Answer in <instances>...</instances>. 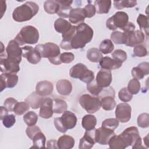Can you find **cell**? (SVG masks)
<instances>
[{
	"label": "cell",
	"instance_id": "cell-1",
	"mask_svg": "<svg viewBox=\"0 0 149 149\" xmlns=\"http://www.w3.org/2000/svg\"><path fill=\"white\" fill-rule=\"evenodd\" d=\"M94 31L92 28L83 23L76 26V33L71 40V47L72 49L84 48L90 42L93 37Z\"/></svg>",
	"mask_w": 149,
	"mask_h": 149
},
{
	"label": "cell",
	"instance_id": "cell-2",
	"mask_svg": "<svg viewBox=\"0 0 149 149\" xmlns=\"http://www.w3.org/2000/svg\"><path fill=\"white\" fill-rule=\"evenodd\" d=\"M38 5L31 1H27L22 5L16 8L12 13L14 20L18 22H23L30 20L38 12Z\"/></svg>",
	"mask_w": 149,
	"mask_h": 149
},
{
	"label": "cell",
	"instance_id": "cell-3",
	"mask_svg": "<svg viewBox=\"0 0 149 149\" xmlns=\"http://www.w3.org/2000/svg\"><path fill=\"white\" fill-rule=\"evenodd\" d=\"M41 58H47L49 61L54 65L62 63L60 60V48L55 44L47 42L44 44H38L35 47Z\"/></svg>",
	"mask_w": 149,
	"mask_h": 149
},
{
	"label": "cell",
	"instance_id": "cell-4",
	"mask_svg": "<svg viewBox=\"0 0 149 149\" xmlns=\"http://www.w3.org/2000/svg\"><path fill=\"white\" fill-rule=\"evenodd\" d=\"M39 39L38 30L33 26L23 27L16 36L15 40L19 44L23 45L26 44H35Z\"/></svg>",
	"mask_w": 149,
	"mask_h": 149
},
{
	"label": "cell",
	"instance_id": "cell-5",
	"mask_svg": "<svg viewBox=\"0 0 149 149\" xmlns=\"http://www.w3.org/2000/svg\"><path fill=\"white\" fill-rule=\"evenodd\" d=\"M120 136L123 139L127 147L131 146L132 148H143L141 138L140 136L138 129L135 126L126 128Z\"/></svg>",
	"mask_w": 149,
	"mask_h": 149
},
{
	"label": "cell",
	"instance_id": "cell-6",
	"mask_svg": "<svg viewBox=\"0 0 149 149\" xmlns=\"http://www.w3.org/2000/svg\"><path fill=\"white\" fill-rule=\"evenodd\" d=\"M69 75L72 78L79 79L86 83H90L94 79V72L82 63H78L72 66L69 70Z\"/></svg>",
	"mask_w": 149,
	"mask_h": 149
},
{
	"label": "cell",
	"instance_id": "cell-7",
	"mask_svg": "<svg viewBox=\"0 0 149 149\" xmlns=\"http://www.w3.org/2000/svg\"><path fill=\"white\" fill-rule=\"evenodd\" d=\"M128 23L129 16L125 12L119 11L107 20L106 26L111 30H115L118 28L123 30Z\"/></svg>",
	"mask_w": 149,
	"mask_h": 149
},
{
	"label": "cell",
	"instance_id": "cell-8",
	"mask_svg": "<svg viewBox=\"0 0 149 149\" xmlns=\"http://www.w3.org/2000/svg\"><path fill=\"white\" fill-rule=\"evenodd\" d=\"M81 107L88 113H94L101 108V100L98 97L91 96L87 94H83L79 98Z\"/></svg>",
	"mask_w": 149,
	"mask_h": 149
},
{
	"label": "cell",
	"instance_id": "cell-9",
	"mask_svg": "<svg viewBox=\"0 0 149 149\" xmlns=\"http://www.w3.org/2000/svg\"><path fill=\"white\" fill-rule=\"evenodd\" d=\"M6 58L19 64L22 61V49L19 44L15 40H10L6 48Z\"/></svg>",
	"mask_w": 149,
	"mask_h": 149
},
{
	"label": "cell",
	"instance_id": "cell-10",
	"mask_svg": "<svg viewBox=\"0 0 149 149\" xmlns=\"http://www.w3.org/2000/svg\"><path fill=\"white\" fill-rule=\"evenodd\" d=\"M132 108L127 103L119 104L116 108V118L122 123L127 122L131 118Z\"/></svg>",
	"mask_w": 149,
	"mask_h": 149
},
{
	"label": "cell",
	"instance_id": "cell-11",
	"mask_svg": "<svg viewBox=\"0 0 149 149\" xmlns=\"http://www.w3.org/2000/svg\"><path fill=\"white\" fill-rule=\"evenodd\" d=\"M115 134L113 130L101 126L95 129V141L101 145H107L110 139Z\"/></svg>",
	"mask_w": 149,
	"mask_h": 149
},
{
	"label": "cell",
	"instance_id": "cell-12",
	"mask_svg": "<svg viewBox=\"0 0 149 149\" xmlns=\"http://www.w3.org/2000/svg\"><path fill=\"white\" fill-rule=\"evenodd\" d=\"M124 33H125L127 37L125 45L128 47H135L143 43L144 41V34L141 30H134Z\"/></svg>",
	"mask_w": 149,
	"mask_h": 149
},
{
	"label": "cell",
	"instance_id": "cell-13",
	"mask_svg": "<svg viewBox=\"0 0 149 149\" xmlns=\"http://www.w3.org/2000/svg\"><path fill=\"white\" fill-rule=\"evenodd\" d=\"M95 129L86 130L82 138L80 139L79 148L80 149H90L93 147L95 141Z\"/></svg>",
	"mask_w": 149,
	"mask_h": 149
},
{
	"label": "cell",
	"instance_id": "cell-14",
	"mask_svg": "<svg viewBox=\"0 0 149 149\" xmlns=\"http://www.w3.org/2000/svg\"><path fill=\"white\" fill-rule=\"evenodd\" d=\"M18 76L16 73H2L1 74V91L6 88H13L17 84Z\"/></svg>",
	"mask_w": 149,
	"mask_h": 149
},
{
	"label": "cell",
	"instance_id": "cell-15",
	"mask_svg": "<svg viewBox=\"0 0 149 149\" xmlns=\"http://www.w3.org/2000/svg\"><path fill=\"white\" fill-rule=\"evenodd\" d=\"M112 80V77L111 70L101 69L97 73L95 81L97 84L101 88L109 87Z\"/></svg>",
	"mask_w": 149,
	"mask_h": 149
},
{
	"label": "cell",
	"instance_id": "cell-16",
	"mask_svg": "<svg viewBox=\"0 0 149 149\" xmlns=\"http://www.w3.org/2000/svg\"><path fill=\"white\" fill-rule=\"evenodd\" d=\"M23 54L22 56L26 58L27 61L32 64L38 63L41 59L39 52L31 46H24L22 47Z\"/></svg>",
	"mask_w": 149,
	"mask_h": 149
},
{
	"label": "cell",
	"instance_id": "cell-17",
	"mask_svg": "<svg viewBox=\"0 0 149 149\" xmlns=\"http://www.w3.org/2000/svg\"><path fill=\"white\" fill-rule=\"evenodd\" d=\"M1 71L2 73H16L20 70L19 64L9 59L6 57L0 56Z\"/></svg>",
	"mask_w": 149,
	"mask_h": 149
},
{
	"label": "cell",
	"instance_id": "cell-18",
	"mask_svg": "<svg viewBox=\"0 0 149 149\" xmlns=\"http://www.w3.org/2000/svg\"><path fill=\"white\" fill-rule=\"evenodd\" d=\"M39 115L42 118L48 119L53 115V100L51 98H44L41 106Z\"/></svg>",
	"mask_w": 149,
	"mask_h": 149
},
{
	"label": "cell",
	"instance_id": "cell-19",
	"mask_svg": "<svg viewBox=\"0 0 149 149\" xmlns=\"http://www.w3.org/2000/svg\"><path fill=\"white\" fill-rule=\"evenodd\" d=\"M60 118L63 125L67 130L73 129L76 125L77 120L76 116L71 111H65Z\"/></svg>",
	"mask_w": 149,
	"mask_h": 149
},
{
	"label": "cell",
	"instance_id": "cell-20",
	"mask_svg": "<svg viewBox=\"0 0 149 149\" xmlns=\"http://www.w3.org/2000/svg\"><path fill=\"white\" fill-rule=\"evenodd\" d=\"M53 90L52 83L47 80L39 81L36 87V93L42 97L50 95L52 93Z\"/></svg>",
	"mask_w": 149,
	"mask_h": 149
},
{
	"label": "cell",
	"instance_id": "cell-21",
	"mask_svg": "<svg viewBox=\"0 0 149 149\" xmlns=\"http://www.w3.org/2000/svg\"><path fill=\"white\" fill-rule=\"evenodd\" d=\"M86 18L83 8H77L72 9L69 13V20L73 24L83 23Z\"/></svg>",
	"mask_w": 149,
	"mask_h": 149
},
{
	"label": "cell",
	"instance_id": "cell-22",
	"mask_svg": "<svg viewBox=\"0 0 149 149\" xmlns=\"http://www.w3.org/2000/svg\"><path fill=\"white\" fill-rule=\"evenodd\" d=\"M99 65L102 69L107 70H115L122 66V63H120L109 56L102 57L99 61Z\"/></svg>",
	"mask_w": 149,
	"mask_h": 149
},
{
	"label": "cell",
	"instance_id": "cell-23",
	"mask_svg": "<svg viewBox=\"0 0 149 149\" xmlns=\"http://www.w3.org/2000/svg\"><path fill=\"white\" fill-rule=\"evenodd\" d=\"M57 2L59 4V9L57 12L58 15L63 18L69 17L70 10L72 9L71 5L73 2L72 1L66 0H58Z\"/></svg>",
	"mask_w": 149,
	"mask_h": 149
},
{
	"label": "cell",
	"instance_id": "cell-24",
	"mask_svg": "<svg viewBox=\"0 0 149 149\" xmlns=\"http://www.w3.org/2000/svg\"><path fill=\"white\" fill-rule=\"evenodd\" d=\"M56 88L59 94L62 95H68L72 92V84L69 80L66 79H62L57 82Z\"/></svg>",
	"mask_w": 149,
	"mask_h": 149
},
{
	"label": "cell",
	"instance_id": "cell-25",
	"mask_svg": "<svg viewBox=\"0 0 149 149\" xmlns=\"http://www.w3.org/2000/svg\"><path fill=\"white\" fill-rule=\"evenodd\" d=\"M72 26L71 23L62 18H59L54 22L55 30L59 33H61L62 35L69 31Z\"/></svg>",
	"mask_w": 149,
	"mask_h": 149
},
{
	"label": "cell",
	"instance_id": "cell-26",
	"mask_svg": "<svg viewBox=\"0 0 149 149\" xmlns=\"http://www.w3.org/2000/svg\"><path fill=\"white\" fill-rule=\"evenodd\" d=\"M74 143V140L72 136L65 134L58 139L57 144L59 149H70L73 147Z\"/></svg>",
	"mask_w": 149,
	"mask_h": 149
},
{
	"label": "cell",
	"instance_id": "cell-27",
	"mask_svg": "<svg viewBox=\"0 0 149 149\" xmlns=\"http://www.w3.org/2000/svg\"><path fill=\"white\" fill-rule=\"evenodd\" d=\"M44 99V98H43L42 96L33 92L25 99V101L27 102L33 109H38L40 107Z\"/></svg>",
	"mask_w": 149,
	"mask_h": 149
},
{
	"label": "cell",
	"instance_id": "cell-28",
	"mask_svg": "<svg viewBox=\"0 0 149 149\" xmlns=\"http://www.w3.org/2000/svg\"><path fill=\"white\" fill-rule=\"evenodd\" d=\"M111 1L97 0L94 2V6L98 14H104L109 12L111 6Z\"/></svg>",
	"mask_w": 149,
	"mask_h": 149
},
{
	"label": "cell",
	"instance_id": "cell-29",
	"mask_svg": "<svg viewBox=\"0 0 149 149\" xmlns=\"http://www.w3.org/2000/svg\"><path fill=\"white\" fill-rule=\"evenodd\" d=\"M110 148L112 149H123L127 147L123 139L120 134L113 135L109 140L108 144Z\"/></svg>",
	"mask_w": 149,
	"mask_h": 149
},
{
	"label": "cell",
	"instance_id": "cell-30",
	"mask_svg": "<svg viewBox=\"0 0 149 149\" xmlns=\"http://www.w3.org/2000/svg\"><path fill=\"white\" fill-rule=\"evenodd\" d=\"M97 124V119L93 115H86L82 118V127L86 130H92L95 128Z\"/></svg>",
	"mask_w": 149,
	"mask_h": 149
},
{
	"label": "cell",
	"instance_id": "cell-31",
	"mask_svg": "<svg viewBox=\"0 0 149 149\" xmlns=\"http://www.w3.org/2000/svg\"><path fill=\"white\" fill-rule=\"evenodd\" d=\"M101 106L102 109L105 111L113 109L116 106L114 97L110 95L103 97L101 100Z\"/></svg>",
	"mask_w": 149,
	"mask_h": 149
},
{
	"label": "cell",
	"instance_id": "cell-32",
	"mask_svg": "<svg viewBox=\"0 0 149 149\" xmlns=\"http://www.w3.org/2000/svg\"><path fill=\"white\" fill-rule=\"evenodd\" d=\"M32 141L33 142V146L31 148H44L45 147L46 138L44 133H42L41 132H38L33 137Z\"/></svg>",
	"mask_w": 149,
	"mask_h": 149
},
{
	"label": "cell",
	"instance_id": "cell-33",
	"mask_svg": "<svg viewBox=\"0 0 149 149\" xmlns=\"http://www.w3.org/2000/svg\"><path fill=\"white\" fill-rule=\"evenodd\" d=\"M68 105L65 101L59 98L53 100V112L56 113H62L66 111Z\"/></svg>",
	"mask_w": 149,
	"mask_h": 149
},
{
	"label": "cell",
	"instance_id": "cell-34",
	"mask_svg": "<svg viewBox=\"0 0 149 149\" xmlns=\"http://www.w3.org/2000/svg\"><path fill=\"white\" fill-rule=\"evenodd\" d=\"M44 10L48 14L57 13L59 9V4L57 1L48 0L44 3Z\"/></svg>",
	"mask_w": 149,
	"mask_h": 149
},
{
	"label": "cell",
	"instance_id": "cell-35",
	"mask_svg": "<svg viewBox=\"0 0 149 149\" xmlns=\"http://www.w3.org/2000/svg\"><path fill=\"white\" fill-rule=\"evenodd\" d=\"M87 58L92 62H99L102 58V54L100 51L96 48H91L87 50Z\"/></svg>",
	"mask_w": 149,
	"mask_h": 149
},
{
	"label": "cell",
	"instance_id": "cell-36",
	"mask_svg": "<svg viewBox=\"0 0 149 149\" xmlns=\"http://www.w3.org/2000/svg\"><path fill=\"white\" fill-rule=\"evenodd\" d=\"M112 41L116 44H125L127 40L126 34L124 32L114 31L111 34Z\"/></svg>",
	"mask_w": 149,
	"mask_h": 149
},
{
	"label": "cell",
	"instance_id": "cell-37",
	"mask_svg": "<svg viewBox=\"0 0 149 149\" xmlns=\"http://www.w3.org/2000/svg\"><path fill=\"white\" fill-rule=\"evenodd\" d=\"M114 45L111 40L105 39L101 41L99 46V50L103 54H108L113 50Z\"/></svg>",
	"mask_w": 149,
	"mask_h": 149
},
{
	"label": "cell",
	"instance_id": "cell-38",
	"mask_svg": "<svg viewBox=\"0 0 149 149\" xmlns=\"http://www.w3.org/2000/svg\"><path fill=\"white\" fill-rule=\"evenodd\" d=\"M137 22L140 28V30H143L147 36H148L149 28L148 17L143 14H140L137 19Z\"/></svg>",
	"mask_w": 149,
	"mask_h": 149
},
{
	"label": "cell",
	"instance_id": "cell-39",
	"mask_svg": "<svg viewBox=\"0 0 149 149\" xmlns=\"http://www.w3.org/2000/svg\"><path fill=\"white\" fill-rule=\"evenodd\" d=\"M23 120L28 126H33L37 122L38 116L34 112L29 111L23 116Z\"/></svg>",
	"mask_w": 149,
	"mask_h": 149
},
{
	"label": "cell",
	"instance_id": "cell-40",
	"mask_svg": "<svg viewBox=\"0 0 149 149\" xmlns=\"http://www.w3.org/2000/svg\"><path fill=\"white\" fill-rule=\"evenodd\" d=\"M137 5L136 1H113V5L114 7L117 9H122L125 8H132L135 6Z\"/></svg>",
	"mask_w": 149,
	"mask_h": 149
},
{
	"label": "cell",
	"instance_id": "cell-41",
	"mask_svg": "<svg viewBox=\"0 0 149 149\" xmlns=\"http://www.w3.org/2000/svg\"><path fill=\"white\" fill-rule=\"evenodd\" d=\"M29 108H30V105L26 101L25 102L22 101L19 102H17L14 108L13 112L17 115H22L25 112H26L27 111H28L29 110Z\"/></svg>",
	"mask_w": 149,
	"mask_h": 149
},
{
	"label": "cell",
	"instance_id": "cell-42",
	"mask_svg": "<svg viewBox=\"0 0 149 149\" xmlns=\"http://www.w3.org/2000/svg\"><path fill=\"white\" fill-rule=\"evenodd\" d=\"M87 90L91 94L95 96H98L102 92L103 88L97 84L95 80H93L90 83L87 84Z\"/></svg>",
	"mask_w": 149,
	"mask_h": 149
},
{
	"label": "cell",
	"instance_id": "cell-43",
	"mask_svg": "<svg viewBox=\"0 0 149 149\" xmlns=\"http://www.w3.org/2000/svg\"><path fill=\"white\" fill-rule=\"evenodd\" d=\"M127 89L132 94H137L140 90V83L139 80L136 79L130 80L127 84Z\"/></svg>",
	"mask_w": 149,
	"mask_h": 149
},
{
	"label": "cell",
	"instance_id": "cell-44",
	"mask_svg": "<svg viewBox=\"0 0 149 149\" xmlns=\"http://www.w3.org/2000/svg\"><path fill=\"white\" fill-rule=\"evenodd\" d=\"M119 120L116 118H108L102 123V127L114 130L119 126Z\"/></svg>",
	"mask_w": 149,
	"mask_h": 149
},
{
	"label": "cell",
	"instance_id": "cell-45",
	"mask_svg": "<svg viewBox=\"0 0 149 149\" xmlns=\"http://www.w3.org/2000/svg\"><path fill=\"white\" fill-rule=\"evenodd\" d=\"M112 56L113 59L123 63L127 59V54L122 49H116L112 53Z\"/></svg>",
	"mask_w": 149,
	"mask_h": 149
},
{
	"label": "cell",
	"instance_id": "cell-46",
	"mask_svg": "<svg viewBox=\"0 0 149 149\" xmlns=\"http://www.w3.org/2000/svg\"><path fill=\"white\" fill-rule=\"evenodd\" d=\"M118 97L120 101L126 102L132 100L133 98V94H132L128 91L127 88L124 87L119 91Z\"/></svg>",
	"mask_w": 149,
	"mask_h": 149
},
{
	"label": "cell",
	"instance_id": "cell-47",
	"mask_svg": "<svg viewBox=\"0 0 149 149\" xmlns=\"http://www.w3.org/2000/svg\"><path fill=\"white\" fill-rule=\"evenodd\" d=\"M138 126L142 128H147L149 126V115L147 113L140 114L137 118Z\"/></svg>",
	"mask_w": 149,
	"mask_h": 149
},
{
	"label": "cell",
	"instance_id": "cell-48",
	"mask_svg": "<svg viewBox=\"0 0 149 149\" xmlns=\"http://www.w3.org/2000/svg\"><path fill=\"white\" fill-rule=\"evenodd\" d=\"M133 54L137 57H144L147 55V49L143 45H137L133 48Z\"/></svg>",
	"mask_w": 149,
	"mask_h": 149
},
{
	"label": "cell",
	"instance_id": "cell-49",
	"mask_svg": "<svg viewBox=\"0 0 149 149\" xmlns=\"http://www.w3.org/2000/svg\"><path fill=\"white\" fill-rule=\"evenodd\" d=\"M2 123L5 127L7 128H10L14 125L16 122V118L15 116L13 114L7 115L6 116L3 118L2 120Z\"/></svg>",
	"mask_w": 149,
	"mask_h": 149
},
{
	"label": "cell",
	"instance_id": "cell-50",
	"mask_svg": "<svg viewBox=\"0 0 149 149\" xmlns=\"http://www.w3.org/2000/svg\"><path fill=\"white\" fill-rule=\"evenodd\" d=\"M83 10L86 17L88 18H90L94 16L96 12V9L94 5H93L91 3L87 4L84 7V8H83Z\"/></svg>",
	"mask_w": 149,
	"mask_h": 149
},
{
	"label": "cell",
	"instance_id": "cell-51",
	"mask_svg": "<svg viewBox=\"0 0 149 149\" xmlns=\"http://www.w3.org/2000/svg\"><path fill=\"white\" fill-rule=\"evenodd\" d=\"M74 59V55L72 52H63L60 55V60L62 63H69Z\"/></svg>",
	"mask_w": 149,
	"mask_h": 149
},
{
	"label": "cell",
	"instance_id": "cell-52",
	"mask_svg": "<svg viewBox=\"0 0 149 149\" xmlns=\"http://www.w3.org/2000/svg\"><path fill=\"white\" fill-rule=\"evenodd\" d=\"M17 101L12 97L6 98L3 103L4 107L10 112L13 111L14 108L17 104Z\"/></svg>",
	"mask_w": 149,
	"mask_h": 149
},
{
	"label": "cell",
	"instance_id": "cell-53",
	"mask_svg": "<svg viewBox=\"0 0 149 149\" xmlns=\"http://www.w3.org/2000/svg\"><path fill=\"white\" fill-rule=\"evenodd\" d=\"M41 132V129H40V127L37 126H28L26 129V132L27 134V136L31 139L32 140L33 137L38 133Z\"/></svg>",
	"mask_w": 149,
	"mask_h": 149
},
{
	"label": "cell",
	"instance_id": "cell-54",
	"mask_svg": "<svg viewBox=\"0 0 149 149\" xmlns=\"http://www.w3.org/2000/svg\"><path fill=\"white\" fill-rule=\"evenodd\" d=\"M131 73L133 78L137 80L142 79L145 76L143 70L138 66L136 67L133 68Z\"/></svg>",
	"mask_w": 149,
	"mask_h": 149
},
{
	"label": "cell",
	"instance_id": "cell-55",
	"mask_svg": "<svg viewBox=\"0 0 149 149\" xmlns=\"http://www.w3.org/2000/svg\"><path fill=\"white\" fill-rule=\"evenodd\" d=\"M54 125L55 128L61 133H65L67 131V129L63 125L60 118H56L54 119Z\"/></svg>",
	"mask_w": 149,
	"mask_h": 149
},
{
	"label": "cell",
	"instance_id": "cell-56",
	"mask_svg": "<svg viewBox=\"0 0 149 149\" xmlns=\"http://www.w3.org/2000/svg\"><path fill=\"white\" fill-rule=\"evenodd\" d=\"M138 66L143 70L144 75H148L149 73V63L148 62H142L138 65Z\"/></svg>",
	"mask_w": 149,
	"mask_h": 149
},
{
	"label": "cell",
	"instance_id": "cell-57",
	"mask_svg": "<svg viewBox=\"0 0 149 149\" xmlns=\"http://www.w3.org/2000/svg\"><path fill=\"white\" fill-rule=\"evenodd\" d=\"M47 147L48 148H54V149L58 148L57 141L54 139L48 140L47 143Z\"/></svg>",
	"mask_w": 149,
	"mask_h": 149
},
{
	"label": "cell",
	"instance_id": "cell-58",
	"mask_svg": "<svg viewBox=\"0 0 149 149\" xmlns=\"http://www.w3.org/2000/svg\"><path fill=\"white\" fill-rule=\"evenodd\" d=\"M8 110L4 107L1 106L0 108V119L1 120H2L5 116H6L7 115H8Z\"/></svg>",
	"mask_w": 149,
	"mask_h": 149
},
{
	"label": "cell",
	"instance_id": "cell-59",
	"mask_svg": "<svg viewBox=\"0 0 149 149\" xmlns=\"http://www.w3.org/2000/svg\"><path fill=\"white\" fill-rule=\"evenodd\" d=\"M1 18L2 17L4 13L6 11V2L3 1H1Z\"/></svg>",
	"mask_w": 149,
	"mask_h": 149
},
{
	"label": "cell",
	"instance_id": "cell-60",
	"mask_svg": "<svg viewBox=\"0 0 149 149\" xmlns=\"http://www.w3.org/2000/svg\"><path fill=\"white\" fill-rule=\"evenodd\" d=\"M148 134H147L144 138V142L145 143L146 145L147 146V148L148 147Z\"/></svg>",
	"mask_w": 149,
	"mask_h": 149
}]
</instances>
